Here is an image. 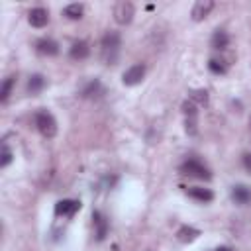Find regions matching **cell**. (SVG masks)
<instances>
[{
  "instance_id": "cell-1",
  "label": "cell",
  "mask_w": 251,
  "mask_h": 251,
  "mask_svg": "<svg viewBox=\"0 0 251 251\" xmlns=\"http://www.w3.org/2000/svg\"><path fill=\"white\" fill-rule=\"evenodd\" d=\"M122 45V37L118 31H106L102 35L100 47H102V59L106 61V65H114L118 59V51Z\"/></svg>"
},
{
  "instance_id": "cell-2",
  "label": "cell",
  "mask_w": 251,
  "mask_h": 251,
  "mask_svg": "<svg viewBox=\"0 0 251 251\" xmlns=\"http://www.w3.org/2000/svg\"><path fill=\"white\" fill-rule=\"evenodd\" d=\"M35 126H37L39 133L43 137H47V139L55 137V133H57V122H55L53 114L47 112V110H39L35 114Z\"/></svg>"
},
{
  "instance_id": "cell-3",
  "label": "cell",
  "mask_w": 251,
  "mask_h": 251,
  "mask_svg": "<svg viewBox=\"0 0 251 251\" xmlns=\"http://www.w3.org/2000/svg\"><path fill=\"white\" fill-rule=\"evenodd\" d=\"M180 173L186 175V176H192V178H200V180H210L212 178V173L210 169L200 163L198 159H188L180 165Z\"/></svg>"
},
{
  "instance_id": "cell-4",
  "label": "cell",
  "mask_w": 251,
  "mask_h": 251,
  "mask_svg": "<svg viewBox=\"0 0 251 251\" xmlns=\"http://www.w3.org/2000/svg\"><path fill=\"white\" fill-rule=\"evenodd\" d=\"M133 16H135V8H133V4L127 2V0H120V2L114 6V20H116L120 25L131 24Z\"/></svg>"
},
{
  "instance_id": "cell-5",
  "label": "cell",
  "mask_w": 251,
  "mask_h": 251,
  "mask_svg": "<svg viewBox=\"0 0 251 251\" xmlns=\"http://www.w3.org/2000/svg\"><path fill=\"white\" fill-rule=\"evenodd\" d=\"M143 76H145V65L143 63H135V65H131L129 69L124 71L122 82L126 86H135V84H139L143 80Z\"/></svg>"
},
{
  "instance_id": "cell-6",
  "label": "cell",
  "mask_w": 251,
  "mask_h": 251,
  "mask_svg": "<svg viewBox=\"0 0 251 251\" xmlns=\"http://www.w3.org/2000/svg\"><path fill=\"white\" fill-rule=\"evenodd\" d=\"M78 210H80V202L73 198H65L55 204V216H63V218H73Z\"/></svg>"
},
{
  "instance_id": "cell-7",
  "label": "cell",
  "mask_w": 251,
  "mask_h": 251,
  "mask_svg": "<svg viewBox=\"0 0 251 251\" xmlns=\"http://www.w3.org/2000/svg\"><path fill=\"white\" fill-rule=\"evenodd\" d=\"M35 51L43 57H55L59 53V43L51 37H41L35 41Z\"/></svg>"
},
{
  "instance_id": "cell-8",
  "label": "cell",
  "mask_w": 251,
  "mask_h": 251,
  "mask_svg": "<svg viewBox=\"0 0 251 251\" xmlns=\"http://www.w3.org/2000/svg\"><path fill=\"white\" fill-rule=\"evenodd\" d=\"M27 22L33 27H45L49 24V12H47V8H43V6L31 8L29 14H27Z\"/></svg>"
},
{
  "instance_id": "cell-9",
  "label": "cell",
  "mask_w": 251,
  "mask_h": 251,
  "mask_svg": "<svg viewBox=\"0 0 251 251\" xmlns=\"http://www.w3.org/2000/svg\"><path fill=\"white\" fill-rule=\"evenodd\" d=\"M212 10H214V2H212V0H198V2L192 6L190 16H192L194 22H202V20H206V18L210 16Z\"/></svg>"
},
{
  "instance_id": "cell-10",
  "label": "cell",
  "mask_w": 251,
  "mask_h": 251,
  "mask_svg": "<svg viewBox=\"0 0 251 251\" xmlns=\"http://www.w3.org/2000/svg\"><path fill=\"white\" fill-rule=\"evenodd\" d=\"M184 192H186L192 200L202 202V204L214 200V192H212L210 188H204V186H190V188H184Z\"/></svg>"
},
{
  "instance_id": "cell-11",
  "label": "cell",
  "mask_w": 251,
  "mask_h": 251,
  "mask_svg": "<svg viewBox=\"0 0 251 251\" xmlns=\"http://www.w3.org/2000/svg\"><path fill=\"white\" fill-rule=\"evenodd\" d=\"M92 224L96 227V239L102 241L108 235V220H106V216L102 212H98V210L92 212Z\"/></svg>"
},
{
  "instance_id": "cell-12",
  "label": "cell",
  "mask_w": 251,
  "mask_h": 251,
  "mask_svg": "<svg viewBox=\"0 0 251 251\" xmlns=\"http://www.w3.org/2000/svg\"><path fill=\"white\" fill-rule=\"evenodd\" d=\"M198 237H200V229L194 227V226H180V227L176 229V239H178L180 243H192V241H196Z\"/></svg>"
},
{
  "instance_id": "cell-13",
  "label": "cell",
  "mask_w": 251,
  "mask_h": 251,
  "mask_svg": "<svg viewBox=\"0 0 251 251\" xmlns=\"http://www.w3.org/2000/svg\"><path fill=\"white\" fill-rule=\"evenodd\" d=\"M69 55L75 61H82V59H86L90 55V47H88L86 41H75L71 45V49H69Z\"/></svg>"
},
{
  "instance_id": "cell-14",
  "label": "cell",
  "mask_w": 251,
  "mask_h": 251,
  "mask_svg": "<svg viewBox=\"0 0 251 251\" xmlns=\"http://www.w3.org/2000/svg\"><path fill=\"white\" fill-rule=\"evenodd\" d=\"M231 198L235 204H247L251 202V188L245 184H235L231 188Z\"/></svg>"
},
{
  "instance_id": "cell-15",
  "label": "cell",
  "mask_w": 251,
  "mask_h": 251,
  "mask_svg": "<svg viewBox=\"0 0 251 251\" xmlns=\"http://www.w3.org/2000/svg\"><path fill=\"white\" fill-rule=\"evenodd\" d=\"M210 45L214 49H218V51H224L229 45V35L224 29H216L214 35H212V39H210Z\"/></svg>"
},
{
  "instance_id": "cell-16",
  "label": "cell",
  "mask_w": 251,
  "mask_h": 251,
  "mask_svg": "<svg viewBox=\"0 0 251 251\" xmlns=\"http://www.w3.org/2000/svg\"><path fill=\"white\" fill-rule=\"evenodd\" d=\"M63 16L69 18V20H80L84 16V6L78 4V2H73V4H67L63 8Z\"/></svg>"
},
{
  "instance_id": "cell-17",
  "label": "cell",
  "mask_w": 251,
  "mask_h": 251,
  "mask_svg": "<svg viewBox=\"0 0 251 251\" xmlns=\"http://www.w3.org/2000/svg\"><path fill=\"white\" fill-rule=\"evenodd\" d=\"M43 86H45V78H43V75H31V76H29V80H27V92H29V94H37V92H41Z\"/></svg>"
},
{
  "instance_id": "cell-18",
  "label": "cell",
  "mask_w": 251,
  "mask_h": 251,
  "mask_svg": "<svg viewBox=\"0 0 251 251\" xmlns=\"http://www.w3.org/2000/svg\"><path fill=\"white\" fill-rule=\"evenodd\" d=\"M188 100H192L196 106H208V100H210V96H208V90H204V88H198V90H192V92H190Z\"/></svg>"
},
{
  "instance_id": "cell-19",
  "label": "cell",
  "mask_w": 251,
  "mask_h": 251,
  "mask_svg": "<svg viewBox=\"0 0 251 251\" xmlns=\"http://www.w3.org/2000/svg\"><path fill=\"white\" fill-rule=\"evenodd\" d=\"M14 84H16V76H8V78H4V82H2V86H0V102H6V100L10 98Z\"/></svg>"
},
{
  "instance_id": "cell-20",
  "label": "cell",
  "mask_w": 251,
  "mask_h": 251,
  "mask_svg": "<svg viewBox=\"0 0 251 251\" xmlns=\"http://www.w3.org/2000/svg\"><path fill=\"white\" fill-rule=\"evenodd\" d=\"M208 69L214 75H226L227 73V63L224 59H210L208 61Z\"/></svg>"
},
{
  "instance_id": "cell-21",
  "label": "cell",
  "mask_w": 251,
  "mask_h": 251,
  "mask_svg": "<svg viewBox=\"0 0 251 251\" xmlns=\"http://www.w3.org/2000/svg\"><path fill=\"white\" fill-rule=\"evenodd\" d=\"M184 129L188 135H196L198 131V116H184Z\"/></svg>"
},
{
  "instance_id": "cell-22",
  "label": "cell",
  "mask_w": 251,
  "mask_h": 251,
  "mask_svg": "<svg viewBox=\"0 0 251 251\" xmlns=\"http://www.w3.org/2000/svg\"><path fill=\"white\" fill-rule=\"evenodd\" d=\"M98 92H100V80H98V78L90 80V82L82 88V96H84V98H90V96H94V94H98Z\"/></svg>"
},
{
  "instance_id": "cell-23",
  "label": "cell",
  "mask_w": 251,
  "mask_h": 251,
  "mask_svg": "<svg viewBox=\"0 0 251 251\" xmlns=\"http://www.w3.org/2000/svg\"><path fill=\"white\" fill-rule=\"evenodd\" d=\"M10 163H12V151L8 149L6 143H2V149H0V167L6 169Z\"/></svg>"
},
{
  "instance_id": "cell-24",
  "label": "cell",
  "mask_w": 251,
  "mask_h": 251,
  "mask_svg": "<svg viewBox=\"0 0 251 251\" xmlns=\"http://www.w3.org/2000/svg\"><path fill=\"white\" fill-rule=\"evenodd\" d=\"M182 112H184V116H198V106L192 100H184L182 102Z\"/></svg>"
},
{
  "instance_id": "cell-25",
  "label": "cell",
  "mask_w": 251,
  "mask_h": 251,
  "mask_svg": "<svg viewBox=\"0 0 251 251\" xmlns=\"http://www.w3.org/2000/svg\"><path fill=\"white\" fill-rule=\"evenodd\" d=\"M243 167H245V171L251 175V153H245V155H243Z\"/></svg>"
},
{
  "instance_id": "cell-26",
  "label": "cell",
  "mask_w": 251,
  "mask_h": 251,
  "mask_svg": "<svg viewBox=\"0 0 251 251\" xmlns=\"http://www.w3.org/2000/svg\"><path fill=\"white\" fill-rule=\"evenodd\" d=\"M214 251H231L229 247H226V245H222V247H218V249H214Z\"/></svg>"
}]
</instances>
